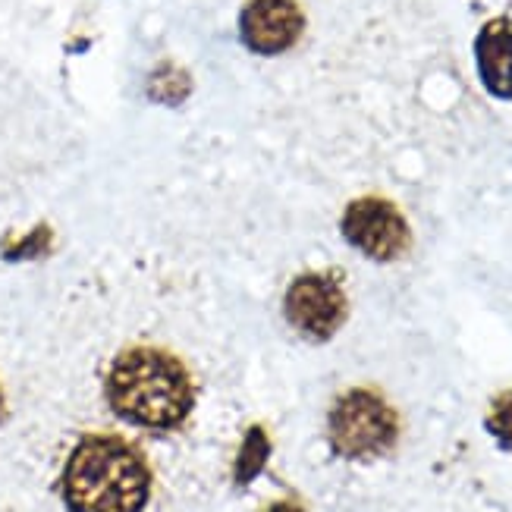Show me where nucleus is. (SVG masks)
Here are the masks:
<instances>
[{
    "label": "nucleus",
    "mask_w": 512,
    "mask_h": 512,
    "mask_svg": "<svg viewBox=\"0 0 512 512\" xmlns=\"http://www.w3.org/2000/svg\"><path fill=\"white\" fill-rule=\"evenodd\" d=\"M107 403L123 421L148 431H176L195 406L186 365L167 349L136 346L120 352L107 374Z\"/></svg>",
    "instance_id": "nucleus-1"
},
{
    "label": "nucleus",
    "mask_w": 512,
    "mask_h": 512,
    "mask_svg": "<svg viewBox=\"0 0 512 512\" xmlns=\"http://www.w3.org/2000/svg\"><path fill=\"white\" fill-rule=\"evenodd\" d=\"M148 494V462L123 437H82L66 459L63 503L70 512H142Z\"/></svg>",
    "instance_id": "nucleus-2"
},
{
    "label": "nucleus",
    "mask_w": 512,
    "mask_h": 512,
    "mask_svg": "<svg viewBox=\"0 0 512 512\" xmlns=\"http://www.w3.org/2000/svg\"><path fill=\"white\" fill-rule=\"evenodd\" d=\"M330 447L343 459H377L393 450L399 437V418L371 390H349L330 409L327 418Z\"/></svg>",
    "instance_id": "nucleus-3"
},
{
    "label": "nucleus",
    "mask_w": 512,
    "mask_h": 512,
    "mask_svg": "<svg viewBox=\"0 0 512 512\" xmlns=\"http://www.w3.org/2000/svg\"><path fill=\"white\" fill-rule=\"evenodd\" d=\"M340 233L352 249L371 261H396L412 246V233L403 211L387 198L365 195L343 211Z\"/></svg>",
    "instance_id": "nucleus-4"
},
{
    "label": "nucleus",
    "mask_w": 512,
    "mask_h": 512,
    "mask_svg": "<svg viewBox=\"0 0 512 512\" xmlns=\"http://www.w3.org/2000/svg\"><path fill=\"white\" fill-rule=\"evenodd\" d=\"M346 293L333 274H299L283 296V315L305 340L324 343L346 321Z\"/></svg>",
    "instance_id": "nucleus-5"
},
{
    "label": "nucleus",
    "mask_w": 512,
    "mask_h": 512,
    "mask_svg": "<svg viewBox=\"0 0 512 512\" xmlns=\"http://www.w3.org/2000/svg\"><path fill=\"white\" fill-rule=\"evenodd\" d=\"M305 32V13L296 0H246L239 10V38L258 57L286 54Z\"/></svg>",
    "instance_id": "nucleus-6"
},
{
    "label": "nucleus",
    "mask_w": 512,
    "mask_h": 512,
    "mask_svg": "<svg viewBox=\"0 0 512 512\" xmlns=\"http://www.w3.org/2000/svg\"><path fill=\"white\" fill-rule=\"evenodd\" d=\"M475 63L487 92L500 101H512V22L506 16L481 26L475 38Z\"/></svg>",
    "instance_id": "nucleus-7"
},
{
    "label": "nucleus",
    "mask_w": 512,
    "mask_h": 512,
    "mask_svg": "<svg viewBox=\"0 0 512 512\" xmlns=\"http://www.w3.org/2000/svg\"><path fill=\"white\" fill-rule=\"evenodd\" d=\"M267 456H271V440H267L264 428H249L246 440H242V450H239V459H236V475L233 481L242 487L249 484L252 478L261 475V469L267 465Z\"/></svg>",
    "instance_id": "nucleus-8"
},
{
    "label": "nucleus",
    "mask_w": 512,
    "mask_h": 512,
    "mask_svg": "<svg viewBox=\"0 0 512 512\" xmlns=\"http://www.w3.org/2000/svg\"><path fill=\"white\" fill-rule=\"evenodd\" d=\"M484 425L500 440L503 450H512V390H503L494 399V406H491V412H487Z\"/></svg>",
    "instance_id": "nucleus-9"
},
{
    "label": "nucleus",
    "mask_w": 512,
    "mask_h": 512,
    "mask_svg": "<svg viewBox=\"0 0 512 512\" xmlns=\"http://www.w3.org/2000/svg\"><path fill=\"white\" fill-rule=\"evenodd\" d=\"M261 512H305L299 503H293V500H277V503H271L267 509H261Z\"/></svg>",
    "instance_id": "nucleus-10"
},
{
    "label": "nucleus",
    "mask_w": 512,
    "mask_h": 512,
    "mask_svg": "<svg viewBox=\"0 0 512 512\" xmlns=\"http://www.w3.org/2000/svg\"><path fill=\"white\" fill-rule=\"evenodd\" d=\"M0 415H4V393H0Z\"/></svg>",
    "instance_id": "nucleus-11"
}]
</instances>
